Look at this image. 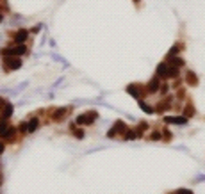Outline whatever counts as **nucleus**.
I'll list each match as a JSON object with an SVG mask.
<instances>
[{
  "label": "nucleus",
  "mask_w": 205,
  "mask_h": 194,
  "mask_svg": "<svg viewBox=\"0 0 205 194\" xmlns=\"http://www.w3.org/2000/svg\"><path fill=\"white\" fill-rule=\"evenodd\" d=\"M27 30H20V32H16V36H14V39H16V43H25V39H27Z\"/></svg>",
  "instance_id": "6e6552de"
},
{
  "label": "nucleus",
  "mask_w": 205,
  "mask_h": 194,
  "mask_svg": "<svg viewBox=\"0 0 205 194\" xmlns=\"http://www.w3.org/2000/svg\"><path fill=\"white\" fill-rule=\"evenodd\" d=\"M94 119H96V112H91V116L89 114H86V116L82 114V116L77 117V123L78 125H89V123H93Z\"/></svg>",
  "instance_id": "7ed1b4c3"
},
{
  "label": "nucleus",
  "mask_w": 205,
  "mask_h": 194,
  "mask_svg": "<svg viewBox=\"0 0 205 194\" xmlns=\"http://www.w3.org/2000/svg\"><path fill=\"white\" fill-rule=\"evenodd\" d=\"M139 105H141V109H143V111H145V112H150V114H152V112H153V111H152V109H150L148 105H145V103H143V102H141V103H139Z\"/></svg>",
  "instance_id": "aec40b11"
},
{
  "label": "nucleus",
  "mask_w": 205,
  "mask_h": 194,
  "mask_svg": "<svg viewBox=\"0 0 205 194\" xmlns=\"http://www.w3.org/2000/svg\"><path fill=\"white\" fill-rule=\"evenodd\" d=\"M127 91H129V93H130L132 96L139 98V91H137V86H129V87H127Z\"/></svg>",
  "instance_id": "4468645a"
},
{
  "label": "nucleus",
  "mask_w": 205,
  "mask_h": 194,
  "mask_svg": "<svg viewBox=\"0 0 205 194\" xmlns=\"http://www.w3.org/2000/svg\"><path fill=\"white\" fill-rule=\"evenodd\" d=\"M14 134H16V128L9 127V128H7V132H5V134L2 136V139H13V136H14Z\"/></svg>",
  "instance_id": "f8f14e48"
},
{
  "label": "nucleus",
  "mask_w": 205,
  "mask_h": 194,
  "mask_svg": "<svg viewBox=\"0 0 205 194\" xmlns=\"http://www.w3.org/2000/svg\"><path fill=\"white\" fill-rule=\"evenodd\" d=\"M166 77H178V68H177V66H171V68H168V73H166Z\"/></svg>",
  "instance_id": "ddd939ff"
},
{
  "label": "nucleus",
  "mask_w": 205,
  "mask_h": 194,
  "mask_svg": "<svg viewBox=\"0 0 205 194\" xmlns=\"http://www.w3.org/2000/svg\"><path fill=\"white\" fill-rule=\"evenodd\" d=\"M159 89H161V93H162V95H164V93H168V84H162V87H159Z\"/></svg>",
  "instance_id": "b1692460"
},
{
  "label": "nucleus",
  "mask_w": 205,
  "mask_h": 194,
  "mask_svg": "<svg viewBox=\"0 0 205 194\" xmlns=\"http://www.w3.org/2000/svg\"><path fill=\"white\" fill-rule=\"evenodd\" d=\"M177 194H193V192H191L189 189H178V191H177Z\"/></svg>",
  "instance_id": "5701e85b"
},
{
  "label": "nucleus",
  "mask_w": 205,
  "mask_h": 194,
  "mask_svg": "<svg viewBox=\"0 0 205 194\" xmlns=\"http://www.w3.org/2000/svg\"><path fill=\"white\" fill-rule=\"evenodd\" d=\"M25 50H27L25 45H23V43H18V45H14V46H11V48L4 50V54H5L7 57H9V55H16V57H18L21 54H25Z\"/></svg>",
  "instance_id": "f257e3e1"
},
{
  "label": "nucleus",
  "mask_w": 205,
  "mask_h": 194,
  "mask_svg": "<svg viewBox=\"0 0 205 194\" xmlns=\"http://www.w3.org/2000/svg\"><path fill=\"white\" fill-rule=\"evenodd\" d=\"M134 137H136V134H134L132 130H129V132L125 134V139H127V141H130V139H134Z\"/></svg>",
  "instance_id": "412c9836"
},
{
  "label": "nucleus",
  "mask_w": 205,
  "mask_h": 194,
  "mask_svg": "<svg viewBox=\"0 0 205 194\" xmlns=\"http://www.w3.org/2000/svg\"><path fill=\"white\" fill-rule=\"evenodd\" d=\"M11 114H13V105H11V103H5V109L2 111V116H4V117H9Z\"/></svg>",
  "instance_id": "9b49d317"
},
{
  "label": "nucleus",
  "mask_w": 205,
  "mask_h": 194,
  "mask_svg": "<svg viewBox=\"0 0 205 194\" xmlns=\"http://www.w3.org/2000/svg\"><path fill=\"white\" fill-rule=\"evenodd\" d=\"M0 21H2V14H0Z\"/></svg>",
  "instance_id": "bb28decb"
},
{
  "label": "nucleus",
  "mask_w": 205,
  "mask_h": 194,
  "mask_svg": "<svg viewBox=\"0 0 205 194\" xmlns=\"http://www.w3.org/2000/svg\"><path fill=\"white\" fill-rule=\"evenodd\" d=\"M4 148H5V146H4V142H2V141H0V153H2V152H4Z\"/></svg>",
  "instance_id": "a878e982"
},
{
  "label": "nucleus",
  "mask_w": 205,
  "mask_h": 194,
  "mask_svg": "<svg viewBox=\"0 0 205 194\" xmlns=\"http://www.w3.org/2000/svg\"><path fill=\"white\" fill-rule=\"evenodd\" d=\"M186 80H187V84H191V86H196V84H198V77H196L193 71H187Z\"/></svg>",
  "instance_id": "423d86ee"
},
{
  "label": "nucleus",
  "mask_w": 205,
  "mask_h": 194,
  "mask_svg": "<svg viewBox=\"0 0 205 194\" xmlns=\"http://www.w3.org/2000/svg\"><path fill=\"white\" fill-rule=\"evenodd\" d=\"M157 89H159V78L155 77V78H152V80H150V84H148V91H150V93H155Z\"/></svg>",
  "instance_id": "0eeeda50"
},
{
  "label": "nucleus",
  "mask_w": 205,
  "mask_h": 194,
  "mask_svg": "<svg viewBox=\"0 0 205 194\" xmlns=\"http://www.w3.org/2000/svg\"><path fill=\"white\" fill-rule=\"evenodd\" d=\"M125 130H127L125 123H123V121H118V123H114V128L109 132V137H114V134H116V132H125Z\"/></svg>",
  "instance_id": "20e7f679"
},
{
  "label": "nucleus",
  "mask_w": 205,
  "mask_h": 194,
  "mask_svg": "<svg viewBox=\"0 0 205 194\" xmlns=\"http://www.w3.org/2000/svg\"><path fill=\"white\" fill-rule=\"evenodd\" d=\"M36 130H37V119L34 117V119L29 121V125H27V132H36Z\"/></svg>",
  "instance_id": "9d476101"
},
{
  "label": "nucleus",
  "mask_w": 205,
  "mask_h": 194,
  "mask_svg": "<svg viewBox=\"0 0 205 194\" xmlns=\"http://www.w3.org/2000/svg\"><path fill=\"white\" fill-rule=\"evenodd\" d=\"M171 59V61H173V66H177V68H178V66H182V64H184V61H182V59H178V57H169Z\"/></svg>",
  "instance_id": "f3484780"
},
{
  "label": "nucleus",
  "mask_w": 205,
  "mask_h": 194,
  "mask_svg": "<svg viewBox=\"0 0 205 194\" xmlns=\"http://www.w3.org/2000/svg\"><path fill=\"white\" fill-rule=\"evenodd\" d=\"M184 116H186V117H191V116H194V109H193L191 105H187L186 109H184Z\"/></svg>",
  "instance_id": "2eb2a0df"
},
{
  "label": "nucleus",
  "mask_w": 205,
  "mask_h": 194,
  "mask_svg": "<svg viewBox=\"0 0 205 194\" xmlns=\"http://www.w3.org/2000/svg\"><path fill=\"white\" fill-rule=\"evenodd\" d=\"M4 66H5V70H18L21 66V61L18 57H5L4 59Z\"/></svg>",
  "instance_id": "f03ea898"
},
{
  "label": "nucleus",
  "mask_w": 205,
  "mask_h": 194,
  "mask_svg": "<svg viewBox=\"0 0 205 194\" xmlns=\"http://www.w3.org/2000/svg\"><path fill=\"white\" fill-rule=\"evenodd\" d=\"M166 119V123H175V125H184L186 123V117H182V116H177V117H164Z\"/></svg>",
  "instance_id": "39448f33"
},
{
  "label": "nucleus",
  "mask_w": 205,
  "mask_h": 194,
  "mask_svg": "<svg viewBox=\"0 0 205 194\" xmlns=\"http://www.w3.org/2000/svg\"><path fill=\"white\" fill-rule=\"evenodd\" d=\"M64 112H66V109H59V111H56L54 119H62V117H64Z\"/></svg>",
  "instance_id": "dca6fc26"
},
{
  "label": "nucleus",
  "mask_w": 205,
  "mask_h": 194,
  "mask_svg": "<svg viewBox=\"0 0 205 194\" xmlns=\"http://www.w3.org/2000/svg\"><path fill=\"white\" fill-rule=\"evenodd\" d=\"M20 132H27V123H21L20 125Z\"/></svg>",
  "instance_id": "393cba45"
},
{
  "label": "nucleus",
  "mask_w": 205,
  "mask_h": 194,
  "mask_svg": "<svg viewBox=\"0 0 205 194\" xmlns=\"http://www.w3.org/2000/svg\"><path fill=\"white\" fill-rule=\"evenodd\" d=\"M168 73V66L166 64H159L157 66V77H166Z\"/></svg>",
  "instance_id": "1a4fd4ad"
},
{
  "label": "nucleus",
  "mask_w": 205,
  "mask_h": 194,
  "mask_svg": "<svg viewBox=\"0 0 205 194\" xmlns=\"http://www.w3.org/2000/svg\"><path fill=\"white\" fill-rule=\"evenodd\" d=\"M161 132H153V134H152V136H150V139H153V141H157V139H161Z\"/></svg>",
  "instance_id": "4be33fe9"
},
{
  "label": "nucleus",
  "mask_w": 205,
  "mask_h": 194,
  "mask_svg": "<svg viewBox=\"0 0 205 194\" xmlns=\"http://www.w3.org/2000/svg\"><path fill=\"white\" fill-rule=\"evenodd\" d=\"M72 128H73V134L78 137V139H82V137H84V132H82V130H75V125H72Z\"/></svg>",
  "instance_id": "6ab92c4d"
},
{
  "label": "nucleus",
  "mask_w": 205,
  "mask_h": 194,
  "mask_svg": "<svg viewBox=\"0 0 205 194\" xmlns=\"http://www.w3.org/2000/svg\"><path fill=\"white\" fill-rule=\"evenodd\" d=\"M7 128H9V125H7V123H0V137L7 132Z\"/></svg>",
  "instance_id": "a211bd4d"
}]
</instances>
